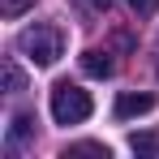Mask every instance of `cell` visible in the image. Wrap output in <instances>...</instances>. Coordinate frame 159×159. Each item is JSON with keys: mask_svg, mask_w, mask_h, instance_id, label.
<instances>
[{"mask_svg": "<svg viewBox=\"0 0 159 159\" xmlns=\"http://www.w3.org/2000/svg\"><path fill=\"white\" fill-rule=\"evenodd\" d=\"M90 112H95V103H90V95L82 86H73V82H56L52 86V120L56 125H82Z\"/></svg>", "mask_w": 159, "mask_h": 159, "instance_id": "1", "label": "cell"}, {"mask_svg": "<svg viewBox=\"0 0 159 159\" xmlns=\"http://www.w3.org/2000/svg\"><path fill=\"white\" fill-rule=\"evenodd\" d=\"M17 48H22V56H30L34 65H56L60 60V30L56 26H30L17 34Z\"/></svg>", "mask_w": 159, "mask_h": 159, "instance_id": "2", "label": "cell"}, {"mask_svg": "<svg viewBox=\"0 0 159 159\" xmlns=\"http://www.w3.org/2000/svg\"><path fill=\"white\" fill-rule=\"evenodd\" d=\"M151 107H155V95H146V90H142V95H120V99H116V107H112V112H116V120H129V116H146V112H151Z\"/></svg>", "mask_w": 159, "mask_h": 159, "instance_id": "3", "label": "cell"}, {"mask_svg": "<svg viewBox=\"0 0 159 159\" xmlns=\"http://www.w3.org/2000/svg\"><path fill=\"white\" fill-rule=\"evenodd\" d=\"M82 73L86 78H112L116 65L107 60V52H82Z\"/></svg>", "mask_w": 159, "mask_h": 159, "instance_id": "4", "label": "cell"}, {"mask_svg": "<svg viewBox=\"0 0 159 159\" xmlns=\"http://www.w3.org/2000/svg\"><path fill=\"white\" fill-rule=\"evenodd\" d=\"M30 133H34V116H30V112H17V116H13V125H9V146L26 142Z\"/></svg>", "mask_w": 159, "mask_h": 159, "instance_id": "5", "label": "cell"}, {"mask_svg": "<svg viewBox=\"0 0 159 159\" xmlns=\"http://www.w3.org/2000/svg\"><path fill=\"white\" fill-rule=\"evenodd\" d=\"M4 86H9V95H17V90H26V78H22V69L9 60L4 65Z\"/></svg>", "mask_w": 159, "mask_h": 159, "instance_id": "6", "label": "cell"}, {"mask_svg": "<svg viewBox=\"0 0 159 159\" xmlns=\"http://www.w3.org/2000/svg\"><path fill=\"white\" fill-rule=\"evenodd\" d=\"M69 155H99V159H107L112 151L99 146V142H78V146H69V151H65V159H69Z\"/></svg>", "mask_w": 159, "mask_h": 159, "instance_id": "7", "label": "cell"}, {"mask_svg": "<svg viewBox=\"0 0 159 159\" xmlns=\"http://www.w3.org/2000/svg\"><path fill=\"white\" fill-rule=\"evenodd\" d=\"M30 4H34V0H0V13H4V17H22Z\"/></svg>", "mask_w": 159, "mask_h": 159, "instance_id": "8", "label": "cell"}, {"mask_svg": "<svg viewBox=\"0 0 159 159\" xmlns=\"http://www.w3.org/2000/svg\"><path fill=\"white\" fill-rule=\"evenodd\" d=\"M129 146L138 151V155H151V151H155V138H151V133H133V138H129Z\"/></svg>", "mask_w": 159, "mask_h": 159, "instance_id": "9", "label": "cell"}, {"mask_svg": "<svg viewBox=\"0 0 159 159\" xmlns=\"http://www.w3.org/2000/svg\"><path fill=\"white\" fill-rule=\"evenodd\" d=\"M129 9L138 13V17H151V13L159 9V0H129Z\"/></svg>", "mask_w": 159, "mask_h": 159, "instance_id": "10", "label": "cell"}, {"mask_svg": "<svg viewBox=\"0 0 159 159\" xmlns=\"http://www.w3.org/2000/svg\"><path fill=\"white\" fill-rule=\"evenodd\" d=\"M90 4H95V9H107V4H112V0H90Z\"/></svg>", "mask_w": 159, "mask_h": 159, "instance_id": "11", "label": "cell"}]
</instances>
